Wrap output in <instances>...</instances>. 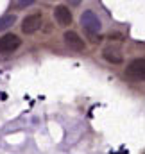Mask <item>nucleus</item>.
<instances>
[{
  "instance_id": "nucleus-5",
  "label": "nucleus",
  "mask_w": 145,
  "mask_h": 154,
  "mask_svg": "<svg viewBox=\"0 0 145 154\" xmlns=\"http://www.w3.org/2000/svg\"><path fill=\"white\" fill-rule=\"evenodd\" d=\"M22 45V39L16 34H4L0 38V52L2 54H11L14 50H18Z\"/></svg>"
},
{
  "instance_id": "nucleus-7",
  "label": "nucleus",
  "mask_w": 145,
  "mask_h": 154,
  "mask_svg": "<svg viewBox=\"0 0 145 154\" xmlns=\"http://www.w3.org/2000/svg\"><path fill=\"white\" fill-rule=\"evenodd\" d=\"M102 57H104L108 63H111V65H120V63L124 61L122 54H120V52H116V50H113V48H104Z\"/></svg>"
},
{
  "instance_id": "nucleus-2",
  "label": "nucleus",
  "mask_w": 145,
  "mask_h": 154,
  "mask_svg": "<svg viewBox=\"0 0 145 154\" xmlns=\"http://www.w3.org/2000/svg\"><path fill=\"white\" fill-rule=\"evenodd\" d=\"M125 75L133 81H143L145 77V59L143 57H138V59H133L127 68H125Z\"/></svg>"
},
{
  "instance_id": "nucleus-3",
  "label": "nucleus",
  "mask_w": 145,
  "mask_h": 154,
  "mask_svg": "<svg viewBox=\"0 0 145 154\" xmlns=\"http://www.w3.org/2000/svg\"><path fill=\"white\" fill-rule=\"evenodd\" d=\"M39 27H41V13L27 14L22 20V32L23 34H34L39 31Z\"/></svg>"
},
{
  "instance_id": "nucleus-6",
  "label": "nucleus",
  "mask_w": 145,
  "mask_h": 154,
  "mask_svg": "<svg viewBox=\"0 0 145 154\" xmlns=\"http://www.w3.org/2000/svg\"><path fill=\"white\" fill-rule=\"evenodd\" d=\"M54 16H56V22H57L59 25H63V27H68V25L72 23V20H73L72 11L68 9V5H63V4L56 5V9H54Z\"/></svg>"
},
{
  "instance_id": "nucleus-1",
  "label": "nucleus",
  "mask_w": 145,
  "mask_h": 154,
  "mask_svg": "<svg viewBox=\"0 0 145 154\" xmlns=\"http://www.w3.org/2000/svg\"><path fill=\"white\" fill-rule=\"evenodd\" d=\"M81 23L82 27L88 31V32H99L102 29V23L99 20V16L91 11V9H86L82 14H81Z\"/></svg>"
},
{
  "instance_id": "nucleus-8",
  "label": "nucleus",
  "mask_w": 145,
  "mask_h": 154,
  "mask_svg": "<svg viewBox=\"0 0 145 154\" xmlns=\"http://www.w3.org/2000/svg\"><path fill=\"white\" fill-rule=\"evenodd\" d=\"M14 22H16V16H14V14H4V16L0 18V32H2V31H7Z\"/></svg>"
},
{
  "instance_id": "nucleus-9",
  "label": "nucleus",
  "mask_w": 145,
  "mask_h": 154,
  "mask_svg": "<svg viewBox=\"0 0 145 154\" xmlns=\"http://www.w3.org/2000/svg\"><path fill=\"white\" fill-rule=\"evenodd\" d=\"M34 2L32 0H25V2H16V4H13L14 7H29V5H32Z\"/></svg>"
},
{
  "instance_id": "nucleus-4",
  "label": "nucleus",
  "mask_w": 145,
  "mask_h": 154,
  "mask_svg": "<svg viewBox=\"0 0 145 154\" xmlns=\"http://www.w3.org/2000/svg\"><path fill=\"white\" fill-rule=\"evenodd\" d=\"M63 39H65V45L73 50V52H82L84 48H86V43H84V39L81 38L75 31H66L65 34H63Z\"/></svg>"
}]
</instances>
